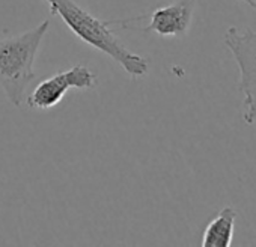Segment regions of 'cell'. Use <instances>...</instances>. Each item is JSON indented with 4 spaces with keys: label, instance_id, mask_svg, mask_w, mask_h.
Instances as JSON below:
<instances>
[{
    "label": "cell",
    "instance_id": "5b68a950",
    "mask_svg": "<svg viewBox=\"0 0 256 247\" xmlns=\"http://www.w3.org/2000/svg\"><path fill=\"white\" fill-rule=\"evenodd\" d=\"M196 0H174L151 14L146 30L160 36H184L193 22Z\"/></svg>",
    "mask_w": 256,
    "mask_h": 247
},
{
    "label": "cell",
    "instance_id": "3957f363",
    "mask_svg": "<svg viewBox=\"0 0 256 247\" xmlns=\"http://www.w3.org/2000/svg\"><path fill=\"white\" fill-rule=\"evenodd\" d=\"M224 44L230 50L240 70V90L244 95L242 119L252 126L256 122V32H240L230 26L224 34Z\"/></svg>",
    "mask_w": 256,
    "mask_h": 247
},
{
    "label": "cell",
    "instance_id": "277c9868",
    "mask_svg": "<svg viewBox=\"0 0 256 247\" xmlns=\"http://www.w3.org/2000/svg\"><path fill=\"white\" fill-rule=\"evenodd\" d=\"M96 84V76L84 65H76L66 71H59L42 80L26 98L30 108L47 110L58 106L70 89L86 90Z\"/></svg>",
    "mask_w": 256,
    "mask_h": 247
},
{
    "label": "cell",
    "instance_id": "52a82bcc",
    "mask_svg": "<svg viewBox=\"0 0 256 247\" xmlns=\"http://www.w3.org/2000/svg\"><path fill=\"white\" fill-rule=\"evenodd\" d=\"M242 2H246L248 6H252L253 10H256V0H242Z\"/></svg>",
    "mask_w": 256,
    "mask_h": 247
},
{
    "label": "cell",
    "instance_id": "6da1fadb",
    "mask_svg": "<svg viewBox=\"0 0 256 247\" xmlns=\"http://www.w3.org/2000/svg\"><path fill=\"white\" fill-rule=\"evenodd\" d=\"M46 2L50 6V16H59L77 38L112 58L130 77L139 78L148 74V60L128 50L114 35V29H112L113 24L120 23L122 20L102 22L83 10L74 0H46Z\"/></svg>",
    "mask_w": 256,
    "mask_h": 247
},
{
    "label": "cell",
    "instance_id": "8992f818",
    "mask_svg": "<svg viewBox=\"0 0 256 247\" xmlns=\"http://www.w3.org/2000/svg\"><path fill=\"white\" fill-rule=\"evenodd\" d=\"M236 211L232 206H224L208 223L202 236L204 247H229L234 240Z\"/></svg>",
    "mask_w": 256,
    "mask_h": 247
},
{
    "label": "cell",
    "instance_id": "7a4b0ae2",
    "mask_svg": "<svg viewBox=\"0 0 256 247\" xmlns=\"http://www.w3.org/2000/svg\"><path fill=\"white\" fill-rule=\"evenodd\" d=\"M48 29L50 20H44L28 32L0 40V88L16 107L23 104L26 89L36 77L34 64Z\"/></svg>",
    "mask_w": 256,
    "mask_h": 247
}]
</instances>
